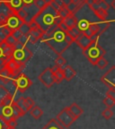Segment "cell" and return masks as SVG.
Returning <instances> with one entry per match:
<instances>
[{"label":"cell","mask_w":115,"mask_h":129,"mask_svg":"<svg viewBox=\"0 0 115 129\" xmlns=\"http://www.w3.org/2000/svg\"><path fill=\"white\" fill-rule=\"evenodd\" d=\"M42 40L57 55H61L75 43V39L68 34V31L60 29L59 25L52 27L48 32H44Z\"/></svg>","instance_id":"cell-1"},{"label":"cell","mask_w":115,"mask_h":129,"mask_svg":"<svg viewBox=\"0 0 115 129\" xmlns=\"http://www.w3.org/2000/svg\"><path fill=\"white\" fill-rule=\"evenodd\" d=\"M33 20L39 24L43 32H48L49 29L59 24L63 21L59 15V12L50 4L41 9Z\"/></svg>","instance_id":"cell-2"},{"label":"cell","mask_w":115,"mask_h":129,"mask_svg":"<svg viewBox=\"0 0 115 129\" xmlns=\"http://www.w3.org/2000/svg\"><path fill=\"white\" fill-rule=\"evenodd\" d=\"M98 40L99 38L93 39V43H92L91 45L87 49L83 51V54L87 58L89 62L94 65V66H96L97 61L102 57H103L105 55V53H106L105 50L99 44Z\"/></svg>","instance_id":"cell-3"},{"label":"cell","mask_w":115,"mask_h":129,"mask_svg":"<svg viewBox=\"0 0 115 129\" xmlns=\"http://www.w3.org/2000/svg\"><path fill=\"white\" fill-rule=\"evenodd\" d=\"M32 57V51L30 49H28L25 44H23V43L18 42L15 45V51H14L13 58L15 60H17L18 62H20L23 65H25L27 63V61H29L31 60Z\"/></svg>","instance_id":"cell-4"},{"label":"cell","mask_w":115,"mask_h":129,"mask_svg":"<svg viewBox=\"0 0 115 129\" xmlns=\"http://www.w3.org/2000/svg\"><path fill=\"white\" fill-rule=\"evenodd\" d=\"M56 119L65 128H69L70 125H72L77 118L72 114V112L69 109V107L63 108L59 114L56 116Z\"/></svg>","instance_id":"cell-5"},{"label":"cell","mask_w":115,"mask_h":129,"mask_svg":"<svg viewBox=\"0 0 115 129\" xmlns=\"http://www.w3.org/2000/svg\"><path fill=\"white\" fill-rule=\"evenodd\" d=\"M13 83L17 90L21 93L25 92L32 85V80L24 73H20L19 75H17L15 80H13Z\"/></svg>","instance_id":"cell-6"},{"label":"cell","mask_w":115,"mask_h":129,"mask_svg":"<svg viewBox=\"0 0 115 129\" xmlns=\"http://www.w3.org/2000/svg\"><path fill=\"white\" fill-rule=\"evenodd\" d=\"M39 80L44 85L46 88H50L56 83V78L52 68H47L41 72L38 77Z\"/></svg>","instance_id":"cell-7"},{"label":"cell","mask_w":115,"mask_h":129,"mask_svg":"<svg viewBox=\"0 0 115 129\" xmlns=\"http://www.w3.org/2000/svg\"><path fill=\"white\" fill-rule=\"evenodd\" d=\"M101 81L109 88H115V66L111 67L101 78Z\"/></svg>","instance_id":"cell-8"},{"label":"cell","mask_w":115,"mask_h":129,"mask_svg":"<svg viewBox=\"0 0 115 129\" xmlns=\"http://www.w3.org/2000/svg\"><path fill=\"white\" fill-rule=\"evenodd\" d=\"M5 67L10 71V73L12 74L13 77H16L17 75L21 73V71L24 68V65L18 62L14 58H11L8 60H7Z\"/></svg>","instance_id":"cell-9"},{"label":"cell","mask_w":115,"mask_h":129,"mask_svg":"<svg viewBox=\"0 0 115 129\" xmlns=\"http://www.w3.org/2000/svg\"><path fill=\"white\" fill-rule=\"evenodd\" d=\"M24 22L16 15V13H13L7 19L4 25L7 26V28H9L10 30L14 31V30H16V29H19L20 26L24 24Z\"/></svg>","instance_id":"cell-10"},{"label":"cell","mask_w":115,"mask_h":129,"mask_svg":"<svg viewBox=\"0 0 115 129\" xmlns=\"http://www.w3.org/2000/svg\"><path fill=\"white\" fill-rule=\"evenodd\" d=\"M12 104L11 105H0V117H2L6 122H8L10 120H15L14 119Z\"/></svg>","instance_id":"cell-11"},{"label":"cell","mask_w":115,"mask_h":129,"mask_svg":"<svg viewBox=\"0 0 115 129\" xmlns=\"http://www.w3.org/2000/svg\"><path fill=\"white\" fill-rule=\"evenodd\" d=\"M13 10L6 2H1L0 4V24L4 25L7 18L13 14Z\"/></svg>","instance_id":"cell-12"},{"label":"cell","mask_w":115,"mask_h":129,"mask_svg":"<svg viewBox=\"0 0 115 129\" xmlns=\"http://www.w3.org/2000/svg\"><path fill=\"white\" fill-rule=\"evenodd\" d=\"M23 8H24L28 14V18H27V20H26V23H30L31 21H32L33 18L36 16L37 14L41 11V9L38 8L34 3L31 5H24Z\"/></svg>","instance_id":"cell-13"},{"label":"cell","mask_w":115,"mask_h":129,"mask_svg":"<svg viewBox=\"0 0 115 129\" xmlns=\"http://www.w3.org/2000/svg\"><path fill=\"white\" fill-rule=\"evenodd\" d=\"M75 43H77V45L81 48L83 51H85V49H87V48L92 44V43H93V39L86 36L84 33H82L81 35L76 39V42H75Z\"/></svg>","instance_id":"cell-14"},{"label":"cell","mask_w":115,"mask_h":129,"mask_svg":"<svg viewBox=\"0 0 115 129\" xmlns=\"http://www.w3.org/2000/svg\"><path fill=\"white\" fill-rule=\"evenodd\" d=\"M0 46H1V48L3 49L4 58H5V60H6V62H7V60H8L9 59H11V58H13L15 47L7 44L6 41L1 42V43H0Z\"/></svg>","instance_id":"cell-15"},{"label":"cell","mask_w":115,"mask_h":129,"mask_svg":"<svg viewBox=\"0 0 115 129\" xmlns=\"http://www.w3.org/2000/svg\"><path fill=\"white\" fill-rule=\"evenodd\" d=\"M43 34H44V32L41 30V28H38V29H33V30H31L30 34L28 35L29 43L34 44V43H37L40 39L42 38Z\"/></svg>","instance_id":"cell-16"},{"label":"cell","mask_w":115,"mask_h":129,"mask_svg":"<svg viewBox=\"0 0 115 129\" xmlns=\"http://www.w3.org/2000/svg\"><path fill=\"white\" fill-rule=\"evenodd\" d=\"M63 22L68 27V30L77 26V24H78V20H77V16H76V15H73V14H71L70 15H68V17L63 19Z\"/></svg>","instance_id":"cell-17"},{"label":"cell","mask_w":115,"mask_h":129,"mask_svg":"<svg viewBox=\"0 0 115 129\" xmlns=\"http://www.w3.org/2000/svg\"><path fill=\"white\" fill-rule=\"evenodd\" d=\"M13 78L14 77L12 76V74L10 73V71H9L6 67H4L3 69L0 70V80H1L3 83H5V84L9 83V82L12 80Z\"/></svg>","instance_id":"cell-18"},{"label":"cell","mask_w":115,"mask_h":129,"mask_svg":"<svg viewBox=\"0 0 115 129\" xmlns=\"http://www.w3.org/2000/svg\"><path fill=\"white\" fill-rule=\"evenodd\" d=\"M6 3L11 7V9L13 10L14 13L18 12L20 9L23 8V7H24V2H23V0H8Z\"/></svg>","instance_id":"cell-19"},{"label":"cell","mask_w":115,"mask_h":129,"mask_svg":"<svg viewBox=\"0 0 115 129\" xmlns=\"http://www.w3.org/2000/svg\"><path fill=\"white\" fill-rule=\"evenodd\" d=\"M63 71H64L65 80H66L67 81H70L73 78L77 75L76 71H75L71 66H69V65H66V66L63 68Z\"/></svg>","instance_id":"cell-20"},{"label":"cell","mask_w":115,"mask_h":129,"mask_svg":"<svg viewBox=\"0 0 115 129\" xmlns=\"http://www.w3.org/2000/svg\"><path fill=\"white\" fill-rule=\"evenodd\" d=\"M42 129H65V127L57 119L54 118L49 121Z\"/></svg>","instance_id":"cell-21"},{"label":"cell","mask_w":115,"mask_h":129,"mask_svg":"<svg viewBox=\"0 0 115 129\" xmlns=\"http://www.w3.org/2000/svg\"><path fill=\"white\" fill-rule=\"evenodd\" d=\"M54 71V75L56 78V83H60L63 80H65L64 77V71L62 68H59L55 65L54 67H52Z\"/></svg>","instance_id":"cell-22"},{"label":"cell","mask_w":115,"mask_h":129,"mask_svg":"<svg viewBox=\"0 0 115 129\" xmlns=\"http://www.w3.org/2000/svg\"><path fill=\"white\" fill-rule=\"evenodd\" d=\"M69 109H70V111L72 112V114L74 115V116L77 119L79 118V117L82 116V114L84 113L83 109H82L77 103H75V102L69 106Z\"/></svg>","instance_id":"cell-23"},{"label":"cell","mask_w":115,"mask_h":129,"mask_svg":"<svg viewBox=\"0 0 115 129\" xmlns=\"http://www.w3.org/2000/svg\"><path fill=\"white\" fill-rule=\"evenodd\" d=\"M12 108H13V114H14V119L17 120V119L21 117V116H24V112L22 111L21 108L18 107V105L16 104V102L14 101L13 104H12Z\"/></svg>","instance_id":"cell-24"},{"label":"cell","mask_w":115,"mask_h":129,"mask_svg":"<svg viewBox=\"0 0 115 129\" xmlns=\"http://www.w3.org/2000/svg\"><path fill=\"white\" fill-rule=\"evenodd\" d=\"M30 115L33 117L34 119H39L40 117H41V116L43 115V111L40 107L35 105L33 108L31 109Z\"/></svg>","instance_id":"cell-25"},{"label":"cell","mask_w":115,"mask_h":129,"mask_svg":"<svg viewBox=\"0 0 115 129\" xmlns=\"http://www.w3.org/2000/svg\"><path fill=\"white\" fill-rule=\"evenodd\" d=\"M94 15L97 16L100 20L102 21H105L108 17V11L104 10V9L102 8H99L98 10H96L94 12Z\"/></svg>","instance_id":"cell-26"},{"label":"cell","mask_w":115,"mask_h":129,"mask_svg":"<svg viewBox=\"0 0 115 129\" xmlns=\"http://www.w3.org/2000/svg\"><path fill=\"white\" fill-rule=\"evenodd\" d=\"M10 95L11 94L7 88H5L4 86H2V85H0V104L2 103L6 99H7Z\"/></svg>","instance_id":"cell-27"},{"label":"cell","mask_w":115,"mask_h":129,"mask_svg":"<svg viewBox=\"0 0 115 129\" xmlns=\"http://www.w3.org/2000/svg\"><path fill=\"white\" fill-rule=\"evenodd\" d=\"M90 24H91V23H90L88 20L81 19V20H78L77 26H78V28L82 31V32H84V31H85L86 29H88V28H89Z\"/></svg>","instance_id":"cell-28"},{"label":"cell","mask_w":115,"mask_h":129,"mask_svg":"<svg viewBox=\"0 0 115 129\" xmlns=\"http://www.w3.org/2000/svg\"><path fill=\"white\" fill-rule=\"evenodd\" d=\"M68 33L71 35V36L73 37V38L75 39V42H76V39H77V37L79 36V35H81V34H82L83 32H82V31L80 30V29H79L78 26H76V27H74V28L68 29Z\"/></svg>","instance_id":"cell-29"},{"label":"cell","mask_w":115,"mask_h":129,"mask_svg":"<svg viewBox=\"0 0 115 129\" xmlns=\"http://www.w3.org/2000/svg\"><path fill=\"white\" fill-rule=\"evenodd\" d=\"M55 65L59 68H62L65 67L67 65V60L65 58H63L61 55H57V57L56 58L55 60Z\"/></svg>","instance_id":"cell-30"},{"label":"cell","mask_w":115,"mask_h":129,"mask_svg":"<svg viewBox=\"0 0 115 129\" xmlns=\"http://www.w3.org/2000/svg\"><path fill=\"white\" fill-rule=\"evenodd\" d=\"M19 30L21 31V33L24 35H28L29 34H30V32H31V30H32V29H31L29 23H26V22H24V24L20 26Z\"/></svg>","instance_id":"cell-31"},{"label":"cell","mask_w":115,"mask_h":129,"mask_svg":"<svg viewBox=\"0 0 115 129\" xmlns=\"http://www.w3.org/2000/svg\"><path fill=\"white\" fill-rule=\"evenodd\" d=\"M71 15L70 11L68 10V8L67 7V6L61 7V8L59 10V15H60L62 19H65V18L68 17V15Z\"/></svg>","instance_id":"cell-32"},{"label":"cell","mask_w":115,"mask_h":129,"mask_svg":"<svg viewBox=\"0 0 115 129\" xmlns=\"http://www.w3.org/2000/svg\"><path fill=\"white\" fill-rule=\"evenodd\" d=\"M24 98H19V99H17L16 101V104L18 105V107H19L20 108L22 109V111L24 112V114L25 115L26 113H27V108H26V106H25V101H24Z\"/></svg>","instance_id":"cell-33"},{"label":"cell","mask_w":115,"mask_h":129,"mask_svg":"<svg viewBox=\"0 0 115 129\" xmlns=\"http://www.w3.org/2000/svg\"><path fill=\"white\" fill-rule=\"evenodd\" d=\"M102 102H103V104L106 106L107 108H111L115 106V102H114V100L112 99V98L110 97V96H108V95H106V97L103 99Z\"/></svg>","instance_id":"cell-34"},{"label":"cell","mask_w":115,"mask_h":129,"mask_svg":"<svg viewBox=\"0 0 115 129\" xmlns=\"http://www.w3.org/2000/svg\"><path fill=\"white\" fill-rule=\"evenodd\" d=\"M67 7H68V10L70 11V13L73 14V15H76V14H77V12L81 9L77 4H75L74 2H71L70 4H68V6H67Z\"/></svg>","instance_id":"cell-35"},{"label":"cell","mask_w":115,"mask_h":129,"mask_svg":"<svg viewBox=\"0 0 115 129\" xmlns=\"http://www.w3.org/2000/svg\"><path fill=\"white\" fill-rule=\"evenodd\" d=\"M24 101H25V106H26V108H27V111L30 112L31 109H32L34 106H35V102H34L33 99H32V98H30V97L25 98Z\"/></svg>","instance_id":"cell-36"},{"label":"cell","mask_w":115,"mask_h":129,"mask_svg":"<svg viewBox=\"0 0 115 129\" xmlns=\"http://www.w3.org/2000/svg\"><path fill=\"white\" fill-rule=\"evenodd\" d=\"M102 116L104 119L109 120V119H111V117L113 116V112L110 108H107L106 109H104L103 111L102 112Z\"/></svg>","instance_id":"cell-37"},{"label":"cell","mask_w":115,"mask_h":129,"mask_svg":"<svg viewBox=\"0 0 115 129\" xmlns=\"http://www.w3.org/2000/svg\"><path fill=\"white\" fill-rule=\"evenodd\" d=\"M107 65H108V61H107V60L104 58V56L102 57V58L97 61V63H96V66L101 70H103L104 68H106Z\"/></svg>","instance_id":"cell-38"},{"label":"cell","mask_w":115,"mask_h":129,"mask_svg":"<svg viewBox=\"0 0 115 129\" xmlns=\"http://www.w3.org/2000/svg\"><path fill=\"white\" fill-rule=\"evenodd\" d=\"M16 15L19 16L20 18H21L22 20L24 22H26V20H27V18H28V14H27V12H26L25 10H24V8H22V9H20L18 12H16Z\"/></svg>","instance_id":"cell-39"},{"label":"cell","mask_w":115,"mask_h":129,"mask_svg":"<svg viewBox=\"0 0 115 129\" xmlns=\"http://www.w3.org/2000/svg\"><path fill=\"white\" fill-rule=\"evenodd\" d=\"M5 41L7 42V44H9V45H11V46H14V47H15V44L18 43V41H17L16 39H15L12 35H8V36L6 38V40H5Z\"/></svg>","instance_id":"cell-40"},{"label":"cell","mask_w":115,"mask_h":129,"mask_svg":"<svg viewBox=\"0 0 115 129\" xmlns=\"http://www.w3.org/2000/svg\"><path fill=\"white\" fill-rule=\"evenodd\" d=\"M110 24H111L110 22H106V21H102V23L99 24V25H100V30H101V35H102V33H104L105 31L110 27Z\"/></svg>","instance_id":"cell-41"},{"label":"cell","mask_w":115,"mask_h":129,"mask_svg":"<svg viewBox=\"0 0 115 129\" xmlns=\"http://www.w3.org/2000/svg\"><path fill=\"white\" fill-rule=\"evenodd\" d=\"M34 4L36 5V7L40 9L44 8L46 6L49 5L47 2H46V0H35V1H34Z\"/></svg>","instance_id":"cell-42"},{"label":"cell","mask_w":115,"mask_h":129,"mask_svg":"<svg viewBox=\"0 0 115 129\" xmlns=\"http://www.w3.org/2000/svg\"><path fill=\"white\" fill-rule=\"evenodd\" d=\"M98 2H99V6H100L101 8L104 9V10H106V11H108L109 9H110L111 6H110L105 0H98Z\"/></svg>","instance_id":"cell-43"},{"label":"cell","mask_w":115,"mask_h":129,"mask_svg":"<svg viewBox=\"0 0 115 129\" xmlns=\"http://www.w3.org/2000/svg\"><path fill=\"white\" fill-rule=\"evenodd\" d=\"M12 35H13L14 37H15V39H16L17 41L19 40L20 38H21L22 36H23V34L21 33V31L19 30V29H16V30H14L13 33H12Z\"/></svg>","instance_id":"cell-44"},{"label":"cell","mask_w":115,"mask_h":129,"mask_svg":"<svg viewBox=\"0 0 115 129\" xmlns=\"http://www.w3.org/2000/svg\"><path fill=\"white\" fill-rule=\"evenodd\" d=\"M18 42L26 45V43H29V38H28V35H23V36H22L21 38L18 40Z\"/></svg>","instance_id":"cell-45"},{"label":"cell","mask_w":115,"mask_h":129,"mask_svg":"<svg viewBox=\"0 0 115 129\" xmlns=\"http://www.w3.org/2000/svg\"><path fill=\"white\" fill-rule=\"evenodd\" d=\"M106 95H108V96H110V97L112 98V99L115 102V88H109V90L107 91Z\"/></svg>","instance_id":"cell-46"},{"label":"cell","mask_w":115,"mask_h":129,"mask_svg":"<svg viewBox=\"0 0 115 129\" xmlns=\"http://www.w3.org/2000/svg\"><path fill=\"white\" fill-rule=\"evenodd\" d=\"M8 126L7 125V122L2 118V117H0V129H7Z\"/></svg>","instance_id":"cell-47"},{"label":"cell","mask_w":115,"mask_h":129,"mask_svg":"<svg viewBox=\"0 0 115 129\" xmlns=\"http://www.w3.org/2000/svg\"><path fill=\"white\" fill-rule=\"evenodd\" d=\"M7 125L8 127H16L17 125V123L16 120H10L8 122H7Z\"/></svg>","instance_id":"cell-48"},{"label":"cell","mask_w":115,"mask_h":129,"mask_svg":"<svg viewBox=\"0 0 115 129\" xmlns=\"http://www.w3.org/2000/svg\"><path fill=\"white\" fill-rule=\"evenodd\" d=\"M54 2H55L56 4H57V6H59V7H60V8H61V7H65V6H66V5L64 4V2H63V1H62V0H54Z\"/></svg>","instance_id":"cell-49"},{"label":"cell","mask_w":115,"mask_h":129,"mask_svg":"<svg viewBox=\"0 0 115 129\" xmlns=\"http://www.w3.org/2000/svg\"><path fill=\"white\" fill-rule=\"evenodd\" d=\"M6 65V60L5 58H0V70L3 69Z\"/></svg>","instance_id":"cell-50"},{"label":"cell","mask_w":115,"mask_h":129,"mask_svg":"<svg viewBox=\"0 0 115 129\" xmlns=\"http://www.w3.org/2000/svg\"><path fill=\"white\" fill-rule=\"evenodd\" d=\"M34 1L35 0H23V2H24V5H31V4H33Z\"/></svg>","instance_id":"cell-51"},{"label":"cell","mask_w":115,"mask_h":129,"mask_svg":"<svg viewBox=\"0 0 115 129\" xmlns=\"http://www.w3.org/2000/svg\"><path fill=\"white\" fill-rule=\"evenodd\" d=\"M63 2H64V4L66 5V6H68V4H70L71 2H72V0H62Z\"/></svg>","instance_id":"cell-52"},{"label":"cell","mask_w":115,"mask_h":129,"mask_svg":"<svg viewBox=\"0 0 115 129\" xmlns=\"http://www.w3.org/2000/svg\"><path fill=\"white\" fill-rule=\"evenodd\" d=\"M0 58H4V53H3V49L0 46Z\"/></svg>","instance_id":"cell-53"},{"label":"cell","mask_w":115,"mask_h":129,"mask_svg":"<svg viewBox=\"0 0 115 129\" xmlns=\"http://www.w3.org/2000/svg\"><path fill=\"white\" fill-rule=\"evenodd\" d=\"M111 7H112V8H113V9H114V10H115V0H112V1H111Z\"/></svg>","instance_id":"cell-54"},{"label":"cell","mask_w":115,"mask_h":129,"mask_svg":"<svg viewBox=\"0 0 115 129\" xmlns=\"http://www.w3.org/2000/svg\"><path fill=\"white\" fill-rule=\"evenodd\" d=\"M7 129H16V127H8Z\"/></svg>","instance_id":"cell-55"},{"label":"cell","mask_w":115,"mask_h":129,"mask_svg":"<svg viewBox=\"0 0 115 129\" xmlns=\"http://www.w3.org/2000/svg\"><path fill=\"white\" fill-rule=\"evenodd\" d=\"M3 2H7V1H8V0H2Z\"/></svg>","instance_id":"cell-56"},{"label":"cell","mask_w":115,"mask_h":129,"mask_svg":"<svg viewBox=\"0 0 115 129\" xmlns=\"http://www.w3.org/2000/svg\"><path fill=\"white\" fill-rule=\"evenodd\" d=\"M1 2H2V1H1V0H0V4H1Z\"/></svg>","instance_id":"cell-57"},{"label":"cell","mask_w":115,"mask_h":129,"mask_svg":"<svg viewBox=\"0 0 115 129\" xmlns=\"http://www.w3.org/2000/svg\"><path fill=\"white\" fill-rule=\"evenodd\" d=\"M0 25H2V24H0Z\"/></svg>","instance_id":"cell-58"},{"label":"cell","mask_w":115,"mask_h":129,"mask_svg":"<svg viewBox=\"0 0 115 129\" xmlns=\"http://www.w3.org/2000/svg\"><path fill=\"white\" fill-rule=\"evenodd\" d=\"M68 129H70V128H68Z\"/></svg>","instance_id":"cell-59"},{"label":"cell","mask_w":115,"mask_h":129,"mask_svg":"<svg viewBox=\"0 0 115 129\" xmlns=\"http://www.w3.org/2000/svg\"><path fill=\"white\" fill-rule=\"evenodd\" d=\"M1 1H2V0H1Z\"/></svg>","instance_id":"cell-60"}]
</instances>
